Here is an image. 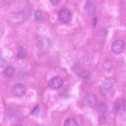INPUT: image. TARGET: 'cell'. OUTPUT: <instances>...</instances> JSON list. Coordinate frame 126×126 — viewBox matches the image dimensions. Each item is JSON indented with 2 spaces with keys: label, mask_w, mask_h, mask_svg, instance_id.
<instances>
[{
  "label": "cell",
  "mask_w": 126,
  "mask_h": 126,
  "mask_svg": "<svg viewBox=\"0 0 126 126\" xmlns=\"http://www.w3.org/2000/svg\"><path fill=\"white\" fill-rule=\"evenodd\" d=\"M99 108L100 111L103 113L106 112L108 109L107 104L104 101L100 102L99 105Z\"/></svg>",
  "instance_id": "obj_11"
},
{
  "label": "cell",
  "mask_w": 126,
  "mask_h": 126,
  "mask_svg": "<svg viewBox=\"0 0 126 126\" xmlns=\"http://www.w3.org/2000/svg\"><path fill=\"white\" fill-rule=\"evenodd\" d=\"M113 65L112 62L110 60L105 61L102 64L103 69L106 71H110L113 68Z\"/></svg>",
  "instance_id": "obj_8"
},
{
  "label": "cell",
  "mask_w": 126,
  "mask_h": 126,
  "mask_svg": "<svg viewBox=\"0 0 126 126\" xmlns=\"http://www.w3.org/2000/svg\"><path fill=\"white\" fill-rule=\"evenodd\" d=\"M40 107L38 104H37L32 110L31 114L33 115H37L40 112Z\"/></svg>",
  "instance_id": "obj_12"
},
{
  "label": "cell",
  "mask_w": 126,
  "mask_h": 126,
  "mask_svg": "<svg viewBox=\"0 0 126 126\" xmlns=\"http://www.w3.org/2000/svg\"><path fill=\"white\" fill-rule=\"evenodd\" d=\"M63 83L62 79L60 77H54L49 81L48 84L51 88L54 89H57L61 87Z\"/></svg>",
  "instance_id": "obj_5"
},
{
  "label": "cell",
  "mask_w": 126,
  "mask_h": 126,
  "mask_svg": "<svg viewBox=\"0 0 126 126\" xmlns=\"http://www.w3.org/2000/svg\"><path fill=\"white\" fill-rule=\"evenodd\" d=\"M126 102L124 100H120L117 101L114 105V108L117 112L124 110L126 108Z\"/></svg>",
  "instance_id": "obj_6"
},
{
  "label": "cell",
  "mask_w": 126,
  "mask_h": 126,
  "mask_svg": "<svg viewBox=\"0 0 126 126\" xmlns=\"http://www.w3.org/2000/svg\"><path fill=\"white\" fill-rule=\"evenodd\" d=\"M43 15L42 13L39 11L36 10L34 12V18L37 21H40L42 19Z\"/></svg>",
  "instance_id": "obj_13"
},
{
  "label": "cell",
  "mask_w": 126,
  "mask_h": 126,
  "mask_svg": "<svg viewBox=\"0 0 126 126\" xmlns=\"http://www.w3.org/2000/svg\"><path fill=\"white\" fill-rule=\"evenodd\" d=\"M14 126H23L19 124H17V125H16Z\"/></svg>",
  "instance_id": "obj_18"
},
{
  "label": "cell",
  "mask_w": 126,
  "mask_h": 126,
  "mask_svg": "<svg viewBox=\"0 0 126 126\" xmlns=\"http://www.w3.org/2000/svg\"><path fill=\"white\" fill-rule=\"evenodd\" d=\"M64 126H78V124L75 120L73 118H69L65 121Z\"/></svg>",
  "instance_id": "obj_10"
},
{
  "label": "cell",
  "mask_w": 126,
  "mask_h": 126,
  "mask_svg": "<svg viewBox=\"0 0 126 126\" xmlns=\"http://www.w3.org/2000/svg\"><path fill=\"white\" fill-rule=\"evenodd\" d=\"M86 9L87 12L89 14L92 15L94 12V7L92 4H87Z\"/></svg>",
  "instance_id": "obj_14"
},
{
  "label": "cell",
  "mask_w": 126,
  "mask_h": 126,
  "mask_svg": "<svg viewBox=\"0 0 126 126\" xmlns=\"http://www.w3.org/2000/svg\"><path fill=\"white\" fill-rule=\"evenodd\" d=\"M101 89L104 93H107L110 90L111 87V84L110 81L108 80L103 81L101 84Z\"/></svg>",
  "instance_id": "obj_7"
},
{
  "label": "cell",
  "mask_w": 126,
  "mask_h": 126,
  "mask_svg": "<svg viewBox=\"0 0 126 126\" xmlns=\"http://www.w3.org/2000/svg\"><path fill=\"white\" fill-rule=\"evenodd\" d=\"M58 17L60 21L63 23H67L70 21L71 14L68 10L66 9L61 10L59 13Z\"/></svg>",
  "instance_id": "obj_3"
},
{
  "label": "cell",
  "mask_w": 126,
  "mask_h": 126,
  "mask_svg": "<svg viewBox=\"0 0 126 126\" xmlns=\"http://www.w3.org/2000/svg\"><path fill=\"white\" fill-rule=\"evenodd\" d=\"M84 101L86 105L92 107L96 104L97 100L96 96L94 94L89 93L85 95L84 97Z\"/></svg>",
  "instance_id": "obj_2"
},
{
  "label": "cell",
  "mask_w": 126,
  "mask_h": 126,
  "mask_svg": "<svg viewBox=\"0 0 126 126\" xmlns=\"http://www.w3.org/2000/svg\"><path fill=\"white\" fill-rule=\"evenodd\" d=\"M26 89L25 86L21 83L15 85L13 87L12 92L16 96H20L23 95L25 93Z\"/></svg>",
  "instance_id": "obj_4"
},
{
  "label": "cell",
  "mask_w": 126,
  "mask_h": 126,
  "mask_svg": "<svg viewBox=\"0 0 126 126\" xmlns=\"http://www.w3.org/2000/svg\"><path fill=\"white\" fill-rule=\"evenodd\" d=\"M98 21V18L97 17H95L93 19L92 23V26L93 28H94L96 25Z\"/></svg>",
  "instance_id": "obj_16"
},
{
  "label": "cell",
  "mask_w": 126,
  "mask_h": 126,
  "mask_svg": "<svg viewBox=\"0 0 126 126\" xmlns=\"http://www.w3.org/2000/svg\"><path fill=\"white\" fill-rule=\"evenodd\" d=\"M15 72V70L14 68L10 66L6 68L4 71V74L6 76L11 77L14 74Z\"/></svg>",
  "instance_id": "obj_9"
},
{
  "label": "cell",
  "mask_w": 126,
  "mask_h": 126,
  "mask_svg": "<svg viewBox=\"0 0 126 126\" xmlns=\"http://www.w3.org/2000/svg\"><path fill=\"white\" fill-rule=\"evenodd\" d=\"M51 3L54 5H58L59 2V1L56 0H50Z\"/></svg>",
  "instance_id": "obj_17"
},
{
  "label": "cell",
  "mask_w": 126,
  "mask_h": 126,
  "mask_svg": "<svg viewBox=\"0 0 126 126\" xmlns=\"http://www.w3.org/2000/svg\"><path fill=\"white\" fill-rule=\"evenodd\" d=\"M26 55V53L25 50L23 48H20L18 51V56L20 58H25Z\"/></svg>",
  "instance_id": "obj_15"
},
{
  "label": "cell",
  "mask_w": 126,
  "mask_h": 126,
  "mask_svg": "<svg viewBox=\"0 0 126 126\" xmlns=\"http://www.w3.org/2000/svg\"><path fill=\"white\" fill-rule=\"evenodd\" d=\"M125 43L121 40H118L114 42L111 46L112 51L115 53L119 54L123 52L125 48Z\"/></svg>",
  "instance_id": "obj_1"
}]
</instances>
